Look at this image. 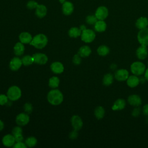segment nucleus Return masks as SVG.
<instances>
[{"mask_svg": "<svg viewBox=\"0 0 148 148\" xmlns=\"http://www.w3.org/2000/svg\"><path fill=\"white\" fill-rule=\"evenodd\" d=\"M137 39L140 45L148 46V28L140 29L137 35Z\"/></svg>", "mask_w": 148, "mask_h": 148, "instance_id": "obj_6", "label": "nucleus"}, {"mask_svg": "<svg viewBox=\"0 0 148 148\" xmlns=\"http://www.w3.org/2000/svg\"><path fill=\"white\" fill-rule=\"evenodd\" d=\"M142 112L144 115L148 116V103L145 105L143 107Z\"/></svg>", "mask_w": 148, "mask_h": 148, "instance_id": "obj_43", "label": "nucleus"}, {"mask_svg": "<svg viewBox=\"0 0 148 148\" xmlns=\"http://www.w3.org/2000/svg\"><path fill=\"white\" fill-rule=\"evenodd\" d=\"M23 109H24L25 113H26L27 114H30L32 112L33 108H32V105L31 103L27 102L24 105Z\"/></svg>", "mask_w": 148, "mask_h": 148, "instance_id": "obj_35", "label": "nucleus"}, {"mask_svg": "<svg viewBox=\"0 0 148 148\" xmlns=\"http://www.w3.org/2000/svg\"><path fill=\"white\" fill-rule=\"evenodd\" d=\"M14 136L15 138L16 142H23V140H24V137H23L22 134L14 135Z\"/></svg>", "mask_w": 148, "mask_h": 148, "instance_id": "obj_42", "label": "nucleus"}, {"mask_svg": "<svg viewBox=\"0 0 148 148\" xmlns=\"http://www.w3.org/2000/svg\"><path fill=\"white\" fill-rule=\"evenodd\" d=\"M50 69L53 73L56 74H60L64 72V66L61 62L56 61L51 64Z\"/></svg>", "mask_w": 148, "mask_h": 148, "instance_id": "obj_17", "label": "nucleus"}, {"mask_svg": "<svg viewBox=\"0 0 148 148\" xmlns=\"http://www.w3.org/2000/svg\"><path fill=\"white\" fill-rule=\"evenodd\" d=\"M81 39L85 43H89L94 41L95 38V33L91 29H85L82 32Z\"/></svg>", "mask_w": 148, "mask_h": 148, "instance_id": "obj_5", "label": "nucleus"}, {"mask_svg": "<svg viewBox=\"0 0 148 148\" xmlns=\"http://www.w3.org/2000/svg\"><path fill=\"white\" fill-rule=\"evenodd\" d=\"M25 50V47L24 45V43H21V42H17L13 47V51L14 53L17 56H22Z\"/></svg>", "mask_w": 148, "mask_h": 148, "instance_id": "obj_21", "label": "nucleus"}, {"mask_svg": "<svg viewBox=\"0 0 148 148\" xmlns=\"http://www.w3.org/2000/svg\"><path fill=\"white\" fill-rule=\"evenodd\" d=\"M28 147H34L37 144V139L34 136H29L27 138L24 142Z\"/></svg>", "mask_w": 148, "mask_h": 148, "instance_id": "obj_31", "label": "nucleus"}, {"mask_svg": "<svg viewBox=\"0 0 148 148\" xmlns=\"http://www.w3.org/2000/svg\"><path fill=\"white\" fill-rule=\"evenodd\" d=\"M47 12V9L46 6L43 4H38L35 9V14L40 18H43L46 16Z\"/></svg>", "mask_w": 148, "mask_h": 148, "instance_id": "obj_18", "label": "nucleus"}, {"mask_svg": "<svg viewBox=\"0 0 148 148\" xmlns=\"http://www.w3.org/2000/svg\"><path fill=\"white\" fill-rule=\"evenodd\" d=\"M38 5V3L36 1H34V0H30V1H28L27 3V5H26L27 8L30 10L35 9Z\"/></svg>", "mask_w": 148, "mask_h": 148, "instance_id": "obj_34", "label": "nucleus"}, {"mask_svg": "<svg viewBox=\"0 0 148 148\" xmlns=\"http://www.w3.org/2000/svg\"><path fill=\"white\" fill-rule=\"evenodd\" d=\"M129 76V72L125 69H119L114 73L115 79L120 82L127 80Z\"/></svg>", "mask_w": 148, "mask_h": 148, "instance_id": "obj_10", "label": "nucleus"}, {"mask_svg": "<svg viewBox=\"0 0 148 148\" xmlns=\"http://www.w3.org/2000/svg\"><path fill=\"white\" fill-rule=\"evenodd\" d=\"M91 53V48L87 45H84L80 47L78 50V53L81 57H88Z\"/></svg>", "mask_w": 148, "mask_h": 148, "instance_id": "obj_24", "label": "nucleus"}, {"mask_svg": "<svg viewBox=\"0 0 148 148\" xmlns=\"http://www.w3.org/2000/svg\"><path fill=\"white\" fill-rule=\"evenodd\" d=\"M3 145L6 147H12L16 143V140L13 134H7L2 139Z\"/></svg>", "mask_w": 148, "mask_h": 148, "instance_id": "obj_16", "label": "nucleus"}, {"mask_svg": "<svg viewBox=\"0 0 148 148\" xmlns=\"http://www.w3.org/2000/svg\"><path fill=\"white\" fill-rule=\"evenodd\" d=\"M82 31L79 28L73 27H71L68 31V35L71 38H76L81 35Z\"/></svg>", "mask_w": 148, "mask_h": 148, "instance_id": "obj_26", "label": "nucleus"}, {"mask_svg": "<svg viewBox=\"0 0 148 148\" xmlns=\"http://www.w3.org/2000/svg\"><path fill=\"white\" fill-rule=\"evenodd\" d=\"M72 62L76 65H80V64L82 62V59H81V57L79 56V54H76L74 55L72 58Z\"/></svg>", "mask_w": 148, "mask_h": 148, "instance_id": "obj_36", "label": "nucleus"}, {"mask_svg": "<svg viewBox=\"0 0 148 148\" xmlns=\"http://www.w3.org/2000/svg\"><path fill=\"white\" fill-rule=\"evenodd\" d=\"M32 38L31 34L28 32H23L18 36L20 42L24 44H29L32 41Z\"/></svg>", "mask_w": 148, "mask_h": 148, "instance_id": "obj_20", "label": "nucleus"}, {"mask_svg": "<svg viewBox=\"0 0 148 148\" xmlns=\"http://www.w3.org/2000/svg\"><path fill=\"white\" fill-rule=\"evenodd\" d=\"M94 29L98 32H104L106 29V24L103 20H98L94 24Z\"/></svg>", "mask_w": 148, "mask_h": 148, "instance_id": "obj_25", "label": "nucleus"}, {"mask_svg": "<svg viewBox=\"0 0 148 148\" xmlns=\"http://www.w3.org/2000/svg\"><path fill=\"white\" fill-rule=\"evenodd\" d=\"M86 23L90 25H94L95 23L98 21L97 18L95 15H88L86 18Z\"/></svg>", "mask_w": 148, "mask_h": 148, "instance_id": "obj_33", "label": "nucleus"}, {"mask_svg": "<svg viewBox=\"0 0 148 148\" xmlns=\"http://www.w3.org/2000/svg\"><path fill=\"white\" fill-rule=\"evenodd\" d=\"M47 101L53 105H58L61 104L64 100L62 93L58 89L53 88L47 95Z\"/></svg>", "mask_w": 148, "mask_h": 148, "instance_id": "obj_1", "label": "nucleus"}, {"mask_svg": "<svg viewBox=\"0 0 148 148\" xmlns=\"http://www.w3.org/2000/svg\"><path fill=\"white\" fill-rule=\"evenodd\" d=\"M77 136H78L77 131H76L75 130L73 131H72L71 132H70V134L69 135V137L71 139H75L77 138Z\"/></svg>", "mask_w": 148, "mask_h": 148, "instance_id": "obj_40", "label": "nucleus"}, {"mask_svg": "<svg viewBox=\"0 0 148 148\" xmlns=\"http://www.w3.org/2000/svg\"><path fill=\"white\" fill-rule=\"evenodd\" d=\"M71 122L73 130L77 131L81 130L83 125L81 117L77 115H73L71 119Z\"/></svg>", "mask_w": 148, "mask_h": 148, "instance_id": "obj_11", "label": "nucleus"}, {"mask_svg": "<svg viewBox=\"0 0 148 148\" xmlns=\"http://www.w3.org/2000/svg\"><path fill=\"white\" fill-rule=\"evenodd\" d=\"M66 1V0H59V2L61 3V4H62V3H64Z\"/></svg>", "mask_w": 148, "mask_h": 148, "instance_id": "obj_47", "label": "nucleus"}, {"mask_svg": "<svg viewBox=\"0 0 148 148\" xmlns=\"http://www.w3.org/2000/svg\"><path fill=\"white\" fill-rule=\"evenodd\" d=\"M73 10L74 6L71 2L66 1L62 4V11L64 15L69 16L73 12Z\"/></svg>", "mask_w": 148, "mask_h": 148, "instance_id": "obj_13", "label": "nucleus"}, {"mask_svg": "<svg viewBox=\"0 0 148 148\" xmlns=\"http://www.w3.org/2000/svg\"><path fill=\"white\" fill-rule=\"evenodd\" d=\"M32 56L34 62L39 65H44L46 64L48 61L47 56L44 53H36L34 54Z\"/></svg>", "mask_w": 148, "mask_h": 148, "instance_id": "obj_9", "label": "nucleus"}, {"mask_svg": "<svg viewBox=\"0 0 148 148\" xmlns=\"http://www.w3.org/2000/svg\"><path fill=\"white\" fill-rule=\"evenodd\" d=\"M128 102L131 106L138 107L142 104V99L140 96L136 94L130 95L127 99Z\"/></svg>", "mask_w": 148, "mask_h": 148, "instance_id": "obj_15", "label": "nucleus"}, {"mask_svg": "<svg viewBox=\"0 0 148 148\" xmlns=\"http://www.w3.org/2000/svg\"><path fill=\"white\" fill-rule=\"evenodd\" d=\"M136 27L139 29L146 28L148 26V19L145 17H140L137 19L135 23Z\"/></svg>", "mask_w": 148, "mask_h": 148, "instance_id": "obj_23", "label": "nucleus"}, {"mask_svg": "<svg viewBox=\"0 0 148 148\" xmlns=\"http://www.w3.org/2000/svg\"><path fill=\"white\" fill-rule=\"evenodd\" d=\"M144 74H145V79H146L147 81H148V68H147V69L145 70Z\"/></svg>", "mask_w": 148, "mask_h": 148, "instance_id": "obj_44", "label": "nucleus"}, {"mask_svg": "<svg viewBox=\"0 0 148 148\" xmlns=\"http://www.w3.org/2000/svg\"><path fill=\"white\" fill-rule=\"evenodd\" d=\"M126 81L128 86L131 88L136 87L139 85L140 82L139 79L138 77V76H136L135 75L129 76Z\"/></svg>", "mask_w": 148, "mask_h": 148, "instance_id": "obj_19", "label": "nucleus"}, {"mask_svg": "<svg viewBox=\"0 0 148 148\" xmlns=\"http://www.w3.org/2000/svg\"><path fill=\"white\" fill-rule=\"evenodd\" d=\"M60 84V79L57 76H52L49 80V86L51 88H56Z\"/></svg>", "mask_w": 148, "mask_h": 148, "instance_id": "obj_30", "label": "nucleus"}, {"mask_svg": "<svg viewBox=\"0 0 148 148\" xmlns=\"http://www.w3.org/2000/svg\"><path fill=\"white\" fill-rule=\"evenodd\" d=\"M95 16L99 20H104L108 16V10L106 7L101 6L98 7L95 13Z\"/></svg>", "mask_w": 148, "mask_h": 148, "instance_id": "obj_8", "label": "nucleus"}, {"mask_svg": "<svg viewBox=\"0 0 148 148\" xmlns=\"http://www.w3.org/2000/svg\"><path fill=\"white\" fill-rule=\"evenodd\" d=\"M23 65L24 66H29L34 62L32 56L29 55H25L21 58Z\"/></svg>", "mask_w": 148, "mask_h": 148, "instance_id": "obj_32", "label": "nucleus"}, {"mask_svg": "<svg viewBox=\"0 0 148 148\" xmlns=\"http://www.w3.org/2000/svg\"><path fill=\"white\" fill-rule=\"evenodd\" d=\"M79 28L80 29V30H81L82 32L83 30H84L85 29H86V26H85L84 25H81L80 26Z\"/></svg>", "mask_w": 148, "mask_h": 148, "instance_id": "obj_46", "label": "nucleus"}, {"mask_svg": "<svg viewBox=\"0 0 148 148\" xmlns=\"http://www.w3.org/2000/svg\"><path fill=\"white\" fill-rule=\"evenodd\" d=\"M22 133H23V130L20 125L14 127L12 131V134H13L14 136L18 134H22Z\"/></svg>", "mask_w": 148, "mask_h": 148, "instance_id": "obj_38", "label": "nucleus"}, {"mask_svg": "<svg viewBox=\"0 0 148 148\" xmlns=\"http://www.w3.org/2000/svg\"><path fill=\"white\" fill-rule=\"evenodd\" d=\"M3 128H4V123L1 120H0V131H2L3 129Z\"/></svg>", "mask_w": 148, "mask_h": 148, "instance_id": "obj_45", "label": "nucleus"}, {"mask_svg": "<svg viewBox=\"0 0 148 148\" xmlns=\"http://www.w3.org/2000/svg\"><path fill=\"white\" fill-rule=\"evenodd\" d=\"M14 148H26L27 146L25 143L23 142H17L13 146Z\"/></svg>", "mask_w": 148, "mask_h": 148, "instance_id": "obj_39", "label": "nucleus"}, {"mask_svg": "<svg viewBox=\"0 0 148 148\" xmlns=\"http://www.w3.org/2000/svg\"><path fill=\"white\" fill-rule=\"evenodd\" d=\"M29 121V117L28 114L26 113H19L16 118V123L20 126H24Z\"/></svg>", "mask_w": 148, "mask_h": 148, "instance_id": "obj_7", "label": "nucleus"}, {"mask_svg": "<svg viewBox=\"0 0 148 148\" xmlns=\"http://www.w3.org/2000/svg\"><path fill=\"white\" fill-rule=\"evenodd\" d=\"M140 108H137V106H136L135 108H134V109L132 112V116H134V117H138L139 115V114H140Z\"/></svg>", "mask_w": 148, "mask_h": 148, "instance_id": "obj_41", "label": "nucleus"}, {"mask_svg": "<svg viewBox=\"0 0 148 148\" xmlns=\"http://www.w3.org/2000/svg\"><path fill=\"white\" fill-rule=\"evenodd\" d=\"M147 64H148V62H147Z\"/></svg>", "mask_w": 148, "mask_h": 148, "instance_id": "obj_48", "label": "nucleus"}, {"mask_svg": "<svg viewBox=\"0 0 148 148\" xmlns=\"http://www.w3.org/2000/svg\"><path fill=\"white\" fill-rule=\"evenodd\" d=\"M130 69L132 74L136 76L142 75L146 70L145 65L140 61H135L131 64Z\"/></svg>", "mask_w": 148, "mask_h": 148, "instance_id": "obj_4", "label": "nucleus"}, {"mask_svg": "<svg viewBox=\"0 0 148 148\" xmlns=\"http://www.w3.org/2000/svg\"><path fill=\"white\" fill-rule=\"evenodd\" d=\"M7 96L9 99L12 101H17L21 96V90L18 86H12L8 88Z\"/></svg>", "mask_w": 148, "mask_h": 148, "instance_id": "obj_3", "label": "nucleus"}, {"mask_svg": "<svg viewBox=\"0 0 148 148\" xmlns=\"http://www.w3.org/2000/svg\"><path fill=\"white\" fill-rule=\"evenodd\" d=\"M125 105H126V102L124 99L119 98L114 101L112 107V109L113 110H123L125 107Z\"/></svg>", "mask_w": 148, "mask_h": 148, "instance_id": "obj_22", "label": "nucleus"}, {"mask_svg": "<svg viewBox=\"0 0 148 148\" xmlns=\"http://www.w3.org/2000/svg\"><path fill=\"white\" fill-rule=\"evenodd\" d=\"M97 51L98 55H99L100 56L104 57L107 56L109 53L110 49L106 45H101L98 47Z\"/></svg>", "mask_w": 148, "mask_h": 148, "instance_id": "obj_29", "label": "nucleus"}, {"mask_svg": "<svg viewBox=\"0 0 148 148\" xmlns=\"http://www.w3.org/2000/svg\"><path fill=\"white\" fill-rule=\"evenodd\" d=\"M105 113V109L101 106H97L94 110V115L95 117L98 120L102 119L104 117Z\"/></svg>", "mask_w": 148, "mask_h": 148, "instance_id": "obj_28", "label": "nucleus"}, {"mask_svg": "<svg viewBox=\"0 0 148 148\" xmlns=\"http://www.w3.org/2000/svg\"><path fill=\"white\" fill-rule=\"evenodd\" d=\"M23 63L21 59L18 57H14L12 58L9 62V68L12 71H18L22 66Z\"/></svg>", "mask_w": 148, "mask_h": 148, "instance_id": "obj_12", "label": "nucleus"}, {"mask_svg": "<svg viewBox=\"0 0 148 148\" xmlns=\"http://www.w3.org/2000/svg\"><path fill=\"white\" fill-rule=\"evenodd\" d=\"M47 37L43 34H39L32 38V41L29 45L36 49H42L47 45Z\"/></svg>", "mask_w": 148, "mask_h": 148, "instance_id": "obj_2", "label": "nucleus"}, {"mask_svg": "<svg viewBox=\"0 0 148 148\" xmlns=\"http://www.w3.org/2000/svg\"><path fill=\"white\" fill-rule=\"evenodd\" d=\"M8 97L7 95L0 94V105H5L8 102Z\"/></svg>", "mask_w": 148, "mask_h": 148, "instance_id": "obj_37", "label": "nucleus"}, {"mask_svg": "<svg viewBox=\"0 0 148 148\" xmlns=\"http://www.w3.org/2000/svg\"><path fill=\"white\" fill-rule=\"evenodd\" d=\"M113 79H114L113 76L111 73H106L103 76L102 79L103 84L106 86H109L113 83Z\"/></svg>", "mask_w": 148, "mask_h": 148, "instance_id": "obj_27", "label": "nucleus"}, {"mask_svg": "<svg viewBox=\"0 0 148 148\" xmlns=\"http://www.w3.org/2000/svg\"><path fill=\"white\" fill-rule=\"evenodd\" d=\"M148 55L147 46L140 45L136 50V56L139 60H145Z\"/></svg>", "mask_w": 148, "mask_h": 148, "instance_id": "obj_14", "label": "nucleus"}]
</instances>
